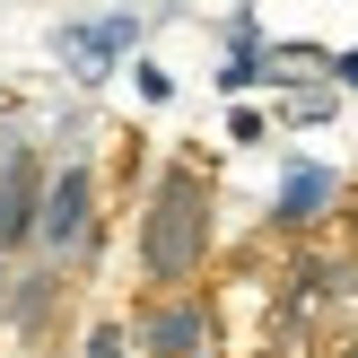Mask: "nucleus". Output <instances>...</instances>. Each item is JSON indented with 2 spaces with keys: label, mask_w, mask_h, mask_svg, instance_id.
I'll return each instance as SVG.
<instances>
[{
  "label": "nucleus",
  "mask_w": 358,
  "mask_h": 358,
  "mask_svg": "<svg viewBox=\"0 0 358 358\" xmlns=\"http://www.w3.org/2000/svg\"><path fill=\"white\" fill-rule=\"evenodd\" d=\"M201 262H210V175L175 157L157 192L140 201V280H149V297H192Z\"/></svg>",
  "instance_id": "nucleus-1"
},
{
  "label": "nucleus",
  "mask_w": 358,
  "mask_h": 358,
  "mask_svg": "<svg viewBox=\"0 0 358 358\" xmlns=\"http://www.w3.org/2000/svg\"><path fill=\"white\" fill-rule=\"evenodd\" d=\"M96 227H105V184H96V157H87V149H70L62 166L44 175L35 254H44V262H87V254H96Z\"/></svg>",
  "instance_id": "nucleus-2"
},
{
  "label": "nucleus",
  "mask_w": 358,
  "mask_h": 358,
  "mask_svg": "<svg viewBox=\"0 0 358 358\" xmlns=\"http://www.w3.org/2000/svg\"><path fill=\"white\" fill-rule=\"evenodd\" d=\"M44 149H35V131L17 114H0V262L17 254V245H35V210H44Z\"/></svg>",
  "instance_id": "nucleus-3"
},
{
  "label": "nucleus",
  "mask_w": 358,
  "mask_h": 358,
  "mask_svg": "<svg viewBox=\"0 0 358 358\" xmlns=\"http://www.w3.org/2000/svg\"><path fill=\"white\" fill-rule=\"evenodd\" d=\"M140 27H149L140 9H105V17H62V35H52V52L70 62V79H114V70L131 62Z\"/></svg>",
  "instance_id": "nucleus-4"
},
{
  "label": "nucleus",
  "mask_w": 358,
  "mask_h": 358,
  "mask_svg": "<svg viewBox=\"0 0 358 358\" xmlns=\"http://www.w3.org/2000/svg\"><path fill=\"white\" fill-rule=\"evenodd\" d=\"M131 350L140 358H201L210 350V297L201 289L192 297H157V306L131 324Z\"/></svg>",
  "instance_id": "nucleus-5"
},
{
  "label": "nucleus",
  "mask_w": 358,
  "mask_h": 358,
  "mask_svg": "<svg viewBox=\"0 0 358 358\" xmlns=\"http://www.w3.org/2000/svg\"><path fill=\"white\" fill-rule=\"evenodd\" d=\"M341 175H332V166H315V157H297V166L289 175H280V201H271V227H280V236H306V227H324L332 219V210H341Z\"/></svg>",
  "instance_id": "nucleus-6"
},
{
  "label": "nucleus",
  "mask_w": 358,
  "mask_h": 358,
  "mask_svg": "<svg viewBox=\"0 0 358 358\" xmlns=\"http://www.w3.org/2000/svg\"><path fill=\"white\" fill-rule=\"evenodd\" d=\"M262 79H271V52H262V44H236L219 62V87H227V96H245V87H262Z\"/></svg>",
  "instance_id": "nucleus-7"
},
{
  "label": "nucleus",
  "mask_w": 358,
  "mask_h": 358,
  "mask_svg": "<svg viewBox=\"0 0 358 358\" xmlns=\"http://www.w3.org/2000/svg\"><path fill=\"white\" fill-rule=\"evenodd\" d=\"M87 358H140L131 324H122V315H96V324H87Z\"/></svg>",
  "instance_id": "nucleus-8"
},
{
  "label": "nucleus",
  "mask_w": 358,
  "mask_h": 358,
  "mask_svg": "<svg viewBox=\"0 0 358 358\" xmlns=\"http://www.w3.org/2000/svg\"><path fill=\"white\" fill-rule=\"evenodd\" d=\"M227 140H236V149H254V140H271V122H262L254 105H236V114H227Z\"/></svg>",
  "instance_id": "nucleus-9"
},
{
  "label": "nucleus",
  "mask_w": 358,
  "mask_h": 358,
  "mask_svg": "<svg viewBox=\"0 0 358 358\" xmlns=\"http://www.w3.org/2000/svg\"><path fill=\"white\" fill-rule=\"evenodd\" d=\"M140 96H149V105H166V96H175V79H166L157 62H140Z\"/></svg>",
  "instance_id": "nucleus-10"
},
{
  "label": "nucleus",
  "mask_w": 358,
  "mask_h": 358,
  "mask_svg": "<svg viewBox=\"0 0 358 358\" xmlns=\"http://www.w3.org/2000/svg\"><path fill=\"white\" fill-rule=\"evenodd\" d=\"M332 79H341V87H358V52H332Z\"/></svg>",
  "instance_id": "nucleus-11"
},
{
  "label": "nucleus",
  "mask_w": 358,
  "mask_h": 358,
  "mask_svg": "<svg viewBox=\"0 0 358 358\" xmlns=\"http://www.w3.org/2000/svg\"><path fill=\"white\" fill-rule=\"evenodd\" d=\"M341 358H358V341H350V350H341Z\"/></svg>",
  "instance_id": "nucleus-12"
}]
</instances>
